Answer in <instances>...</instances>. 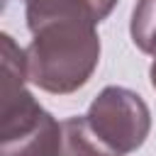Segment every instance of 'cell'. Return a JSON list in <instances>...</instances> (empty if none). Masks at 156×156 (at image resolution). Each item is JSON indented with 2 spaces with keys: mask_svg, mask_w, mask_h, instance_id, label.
Here are the masks:
<instances>
[{
  "mask_svg": "<svg viewBox=\"0 0 156 156\" xmlns=\"http://www.w3.org/2000/svg\"><path fill=\"white\" fill-rule=\"evenodd\" d=\"M32 41L24 49L29 83L51 95L80 90L100 63L95 15L76 0H27Z\"/></svg>",
  "mask_w": 156,
  "mask_h": 156,
  "instance_id": "6da1fadb",
  "label": "cell"
},
{
  "mask_svg": "<svg viewBox=\"0 0 156 156\" xmlns=\"http://www.w3.org/2000/svg\"><path fill=\"white\" fill-rule=\"evenodd\" d=\"M2 90H0V156H58L61 122L41 107L27 88L24 49L7 34H0Z\"/></svg>",
  "mask_w": 156,
  "mask_h": 156,
  "instance_id": "7a4b0ae2",
  "label": "cell"
},
{
  "mask_svg": "<svg viewBox=\"0 0 156 156\" xmlns=\"http://www.w3.org/2000/svg\"><path fill=\"white\" fill-rule=\"evenodd\" d=\"M93 132L122 156L136 151L151 132V110L144 98L124 85H105L85 112Z\"/></svg>",
  "mask_w": 156,
  "mask_h": 156,
  "instance_id": "3957f363",
  "label": "cell"
},
{
  "mask_svg": "<svg viewBox=\"0 0 156 156\" xmlns=\"http://www.w3.org/2000/svg\"><path fill=\"white\" fill-rule=\"evenodd\" d=\"M58 156H122L110 144H105L93 127L88 124L85 115H73L61 119V151Z\"/></svg>",
  "mask_w": 156,
  "mask_h": 156,
  "instance_id": "277c9868",
  "label": "cell"
},
{
  "mask_svg": "<svg viewBox=\"0 0 156 156\" xmlns=\"http://www.w3.org/2000/svg\"><path fill=\"white\" fill-rule=\"evenodd\" d=\"M129 34L139 51L156 54V0H136L129 20Z\"/></svg>",
  "mask_w": 156,
  "mask_h": 156,
  "instance_id": "5b68a950",
  "label": "cell"
},
{
  "mask_svg": "<svg viewBox=\"0 0 156 156\" xmlns=\"http://www.w3.org/2000/svg\"><path fill=\"white\" fill-rule=\"evenodd\" d=\"M24 2V0H22ZM90 10H93V15L98 17V22H102V20H107L110 17V12L117 7V2L119 0H83Z\"/></svg>",
  "mask_w": 156,
  "mask_h": 156,
  "instance_id": "8992f818",
  "label": "cell"
},
{
  "mask_svg": "<svg viewBox=\"0 0 156 156\" xmlns=\"http://www.w3.org/2000/svg\"><path fill=\"white\" fill-rule=\"evenodd\" d=\"M154 61H151V66H149V80H151V88L156 90V54L151 56Z\"/></svg>",
  "mask_w": 156,
  "mask_h": 156,
  "instance_id": "52a82bcc",
  "label": "cell"
}]
</instances>
